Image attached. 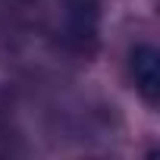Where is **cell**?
<instances>
[{"label": "cell", "mask_w": 160, "mask_h": 160, "mask_svg": "<svg viewBox=\"0 0 160 160\" xmlns=\"http://www.w3.org/2000/svg\"><path fill=\"white\" fill-rule=\"evenodd\" d=\"M129 69H132L138 94L154 107L160 101V53H157V47L135 44L132 53H129Z\"/></svg>", "instance_id": "6da1fadb"}, {"label": "cell", "mask_w": 160, "mask_h": 160, "mask_svg": "<svg viewBox=\"0 0 160 160\" xmlns=\"http://www.w3.org/2000/svg\"><path fill=\"white\" fill-rule=\"evenodd\" d=\"M98 16H101V3L98 0H63V19H66V32L78 47H88L98 38Z\"/></svg>", "instance_id": "7a4b0ae2"}]
</instances>
